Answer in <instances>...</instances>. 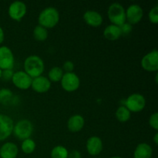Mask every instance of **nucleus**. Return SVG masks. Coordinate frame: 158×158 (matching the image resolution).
Instances as JSON below:
<instances>
[{"mask_svg": "<svg viewBox=\"0 0 158 158\" xmlns=\"http://www.w3.org/2000/svg\"><path fill=\"white\" fill-rule=\"evenodd\" d=\"M2 70L0 69V79H1V77H2Z\"/></svg>", "mask_w": 158, "mask_h": 158, "instance_id": "72a5a7b5", "label": "nucleus"}, {"mask_svg": "<svg viewBox=\"0 0 158 158\" xmlns=\"http://www.w3.org/2000/svg\"><path fill=\"white\" fill-rule=\"evenodd\" d=\"M143 16V11L141 6L137 4L131 5L126 10L127 23L131 25L137 24Z\"/></svg>", "mask_w": 158, "mask_h": 158, "instance_id": "9d476101", "label": "nucleus"}, {"mask_svg": "<svg viewBox=\"0 0 158 158\" xmlns=\"http://www.w3.org/2000/svg\"><path fill=\"white\" fill-rule=\"evenodd\" d=\"M86 150L91 156H97L103 151V141L97 136L90 137L86 141Z\"/></svg>", "mask_w": 158, "mask_h": 158, "instance_id": "4468645a", "label": "nucleus"}, {"mask_svg": "<svg viewBox=\"0 0 158 158\" xmlns=\"http://www.w3.org/2000/svg\"><path fill=\"white\" fill-rule=\"evenodd\" d=\"M22 151L23 153L26 154H30L35 151V143L32 139L28 138L23 140V143L21 144Z\"/></svg>", "mask_w": 158, "mask_h": 158, "instance_id": "b1692460", "label": "nucleus"}, {"mask_svg": "<svg viewBox=\"0 0 158 158\" xmlns=\"http://www.w3.org/2000/svg\"><path fill=\"white\" fill-rule=\"evenodd\" d=\"M60 13L54 7H47L43 9L38 17L39 25L47 29H52L58 24Z\"/></svg>", "mask_w": 158, "mask_h": 158, "instance_id": "f03ea898", "label": "nucleus"}, {"mask_svg": "<svg viewBox=\"0 0 158 158\" xmlns=\"http://www.w3.org/2000/svg\"><path fill=\"white\" fill-rule=\"evenodd\" d=\"M14 72L12 69H5L2 71V77L1 79L4 80L5 81H9L12 80V77H13Z\"/></svg>", "mask_w": 158, "mask_h": 158, "instance_id": "c85d7f7f", "label": "nucleus"}, {"mask_svg": "<svg viewBox=\"0 0 158 158\" xmlns=\"http://www.w3.org/2000/svg\"><path fill=\"white\" fill-rule=\"evenodd\" d=\"M15 63V59L12 51L8 46L0 47V69H12Z\"/></svg>", "mask_w": 158, "mask_h": 158, "instance_id": "0eeeda50", "label": "nucleus"}, {"mask_svg": "<svg viewBox=\"0 0 158 158\" xmlns=\"http://www.w3.org/2000/svg\"><path fill=\"white\" fill-rule=\"evenodd\" d=\"M19 153V148L12 142L5 143L0 148L1 158H16Z\"/></svg>", "mask_w": 158, "mask_h": 158, "instance_id": "f3484780", "label": "nucleus"}, {"mask_svg": "<svg viewBox=\"0 0 158 158\" xmlns=\"http://www.w3.org/2000/svg\"><path fill=\"white\" fill-rule=\"evenodd\" d=\"M94 158H97V157H94Z\"/></svg>", "mask_w": 158, "mask_h": 158, "instance_id": "c9c22d12", "label": "nucleus"}, {"mask_svg": "<svg viewBox=\"0 0 158 158\" xmlns=\"http://www.w3.org/2000/svg\"><path fill=\"white\" fill-rule=\"evenodd\" d=\"M148 18H149L150 22L154 24H157L158 23V6H156L153 7L150 10L149 14H148Z\"/></svg>", "mask_w": 158, "mask_h": 158, "instance_id": "a878e982", "label": "nucleus"}, {"mask_svg": "<svg viewBox=\"0 0 158 158\" xmlns=\"http://www.w3.org/2000/svg\"><path fill=\"white\" fill-rule=\"evenodd\" d=\"M67 158H81V154L80 153V151L74 150L68 154Z\"/></svg>", "mask_w": 158, "mask_h": 158, "instance_id": "7c9ffc66", "label": "nucleus"}, {"mask_svg": "<svg viewBox=\"0 0 158 158\" xmlns=\"http://www.w3.org/2000/svg\"><path fill=\"white\" fill-rule=\"evenodd\" d=\"M27 12V7L24 2L21 1H15L9 6V15L12 19L15 21H20Z\"/></svg>", "mask_w": 158, "mask_h": 158, "instance_id": "1a4fd4ad", "label": "nucleus"}, {"mask_svg": "<svg viewBox=\"0 0 158 158\" xmlns=\"http://www.w3.org/2000/svg\"><path fill=\"white\" fill-rule=\"evenodd\" d=\"M67 149L65 147L59 145L53 148V149L51 151V158H67L68 157Z\"/></svg>", "mask_w": 158, "mask_h": 158, "instance_id": "5701e85b", "label": "nucleus"}, {"mask_svg": "<svg viewBox=\"0 0 158 158\" xmlns=\"http://www.w3.org/2000/svg\"><path fill=\"white\" fill-rule=\"evenodd\" d=\"M154 143H155L156 145H157L158 143V134H157V133H156L155 135H154Z\"/></svg>", "mask_w": 158, "mask_h": 158, "instance_id": "473e14b6", "label": "nucleus"}, {"mask_svg": "<svg viewBox=\"0 0 158 158\" xmlns=\"http://www.w3.org/2000/svg\"><path fill=\"white\" fill-rule=\"evenodd\" d=\"M33 132V125L32 122L29 120H21L14 124L13 131L15 137L19 140H24L26 139L30 138Z\"/></svg>", "mask_w": 158, "mask_h": 158, "instance_id": "20e7f679", "label": "nucleus"}, {"mask_svg": "<svg viewBox=\"0 0 158 158\" xmlns=\"http://www.w3.org/2000/svg\"><path fill=\"white\" fill-rule=\"evenodd\" d=\"M123 106H126L131 113L140 112L146 106V99L140 94H133L126 99Z\"/></svg>", "mask_w": 158, "mask_h": 158, "instance_id": "39448f33", "label": "nucleus"}, {"mask_svg": "<svg viewBox=\"0 0 158 158\" xmlns=\"http://www.w3.org/2000/svg\"><path fill=\"white\" fill-rule=\"evenodd\" d=\"M85 120L83 116L80 114H76L69 117L67 122V127L69 131L73 133L80 132L84 127Z\"/></svg>", "mask_w": 158, "mask_h": 158, "instance_id": "dca6fc26", "label": "nucleus"}, {"mask_svg": "<svg viewBox=\"0 0 158 158\" xmlns=\"http://www.w3.org/2000/svg\"><path fill=\"white\" fill-rule=\"evenodd\" d=\"M45 65L43 60L39 56L32 55L28 56L24 61L25 72L31 77L35 78L42 76L44 72Z\"/></svg>", "mask_w": 158, "mask_h": 158, "instance_id": "f257e3e1", "label": "nucleus"}, {"mask_svg": "<svg viewBox=\"0 0 158 158\" xmlns=\"http://www.w3.org/2000/svg\"><path fill=\"white\" fill-rule=\"evenodd\" d=\"M62 69H63V72L65 71L66 73H72L74 69L73 63L71 61H66L63 63V66Z\"/></svg>", "mask_w": 158, "mask_h": 158, "instance_id": "c756f323", "label": "nucleus"}, {"mask_svg": "<svg viewBox=\"0 0 158 158\" xmlns=\"http://www.w3.org/2000/svg\"><path fill=\"white\" fill-rule=\"evenodd\" d=\"M5 39V34H4V31H3L2 28L0 26V44L4 41Z\"/></svg>", "mask_w": 158, "mask_h": 158, "instance_id": "2f4dec72", "label": "nucleus"}, {"mask_svg": "<svg viewBox=\"0 0 158 158\" xmlns=\"http://www.w3.org/2000/svg\"><path fill=\"white\" fill-rule=\"evenodd\" d=\"M85 23L92 27H99L103 23V16L100 12L94 10H88L83 15Z\"/></svg>", "mask_w": 158, "mask_h": 158, "instance_id": "2eb2a0df", "label": "nucleus"}, {"mask_svg": "<svg viewBox=\"0 0 158 158\" xmlns=\"http://www.w3.org/2000/svg\"><path fill=\"white\" fill-rule=\"evenodd\" d=\"M33 37L37 41H45L48 37L47 29L46 28L38 25L33 29Z\"/></svg>", "mask_w": 158, "mask_h": 158, "instance_id": "4be33fe9", "label": "nucleus"}, {"mask_svg": "<svg viewBox=\"0 0 158 158\" xmlns=\"http://www.w3.org/2000/svg\"><path fill=\"white\" fill-rule=\"evenodd\" d=\"M115 115L118 121L125 123L131 119V113L125 106H120L116 111Z\"/></svg>", "mask_w": 158, "mask_h": 158, "instance_id": "412c9836", "label": "nucleus"}, {"mask_svg": "<svg viewBox=\"0 0 158 158\" xmlns=\"http://www.w3.org/2000/svg\"><path fill=\"white\" fill-rule=\"evenodd\" d=\"M14 122L10 117L0 114V141L7 139L13 131Z\"/></svg>", "mask_w": 158, "mask_h": 158, "instance_id": "9b49d317", "label": "nucleus"}, {"mask_svg": "<svg viewBox=\"0 0 158 158\" xmlns=\"http://www.w3.org/2000/svg\"><path fill=\"white\" fill-rule=\"evenodd\" d=\"M110 158H122V157H112Z\"/></svg>", "mask_w": 158, "mask_h": 158, "instance_id": "f704fd0d", "label": "nucleus"}, {"mask_svg": "<svg viewBox=\"0 0 158 158\" xmlns=\"http://www.w3.org/2000/svg\"><path fill=\"white\" fill-rule=\"evenodd\" d=\"M120 31H121V35H128L131 32H132L133 26L128 23H123V25L120 26Z\"/></svg>", "mask_w": 158, "mask_h": 158, "instance_id": "cd10ccee", "label": "nucleus"}, {"mask_svg": "<svg viewBox=\"0 0 158 158\" xmlns=\"http://www.w3.org/2000/svg\"><path fill=\"white\" fill-rule=\"evenodd\" d=\"M141 66L144 70L148 72H156L158 70V52L154 49L143 57Z\"/></svg>", "mask_w": 158, "mask_h": 158, "instance_id": "6e6552de", "label": "nucleus"}, {"mask_svg": "<svg viewBox=\"0 0 158 158\" xmlns=\"http://www.w3.org/2000/svg\"><path fill=\"white\" fill-rule=\"evenodd\" d=\"M107 15L113 25L120 26L127 22L126 10L120 3H113L108 8Z\"/></svg>", "mask_w": 158, "mask_h": 158, "instance_id": "7ed1b4c3", "label": "nucleus"}, {"mask_svg": "<svg viewBox=\"0 0 158 158\" xmlns=\"http://www.w3.org/2000/svg\"><path fill=\"white\" fill-rule=\"evenodd\" d=\"M103 35L105 38L110 41H115L121 36V31H120V26H115V25H109L105 28L103 31Z\"/></svg>", "mask_w": 158, "mask_h": 158, "instance_id": "6ab92c4d", "label": "nucleus"}, {"mask_svg": "<svg viewBox=\"0 0 158 158\" xmlns=\"http://www.w3.org/2000/svg\"><path fill=\"white\" fill-rule=\"evenodd\" d=\"M13 99V94L8 89H0V102L3 104H8Z\"/></svg>", "mask_w": 158, "mask_h": 158, "instance_id": "393cba45", "label": "nucleus"}, {"mask_svg": "<svg viewBox=\"0 0 158 158\" xmlns=\"http://www.w3.org/2000/svg\"><path fill=\"white\" fill-rule=\"evenodd\" d=\"M61 86L67 92L76 91L80 85V80L75 73H65L61 80Z\"/></svg>", "mask_w": 158, "mask_h": 158, "instance_id": "423d86ee", "label": "nucleus"}, {"mask_svg": "<svg viewBox=\"0 0 158 158\" xmlns=\"http://www.w3.org/2000/svg\"><path fill=\"white\" fill-rule=\"evenodd\" d=\"M153 150L148 143H141L137 146L134 153V158H151Z\"/></svg>", "mask_w": 158, "mask_h": 158, "instance_id": "a211bd4d", "label": "nucleus"}, {"mask_svg": "<svg viewBox=\"0 0 158 158\" xmlns=\"http://www.w3.org/2000/svg\"><path fill=\"white\" fill-rule=\"evenodd\" d=\"M63 74H64V72L62 68L59 67V66H54V67L51 68L50 70L49 71L48 79L50 82L57 83V82L61 81Z\"/></svg>", "mask_w": 158, "mask_h": 158, "instance_id": "aec40b11", "label": "nucleus"}, {"mask_svg": "<svg viewBox=\"0 0 158 158\" xmlns=\"http://www.w3.org/2000/svg\"><path fill=\"white\" fill-rule=\"evenodd\" d=\"M149 124L153 129L158 131V113L155 112L150 117Z\"/></svg>", "mask_w": 158, "mask_h": 158, "instance_id": "bb28decb", "label": "nucleus"}, {"mask_svg": "<svg viewBox=\"0 0 158 158\" xmlns=\"http://www.w3.org/2000/svg\"><path fill=\"white\" fill-rule=\"evenodd\" d=\"M12 81L18 89L24 90L31 87L32 78H31L25 71H17L14 73Z\"/></svg>", "mask_w": 158, "mask_h": 158, "instance_id": "f8f14e48", "label": "nucleus"}, {"mask_svg": "<svg viewBox=\"0 0 158 158\" xmlns=\"http://www.w3.org/2000/svg\"><path fill=\"white\" fill-rule=\"evenodd\" d=\"M31 87L35 92L39 94H44L49 90L51 87V82L49 79L43 76L32 79Z\"/></svg>", "mask_w": 158, "mask_h": 158, "instance_id": "ddd939ff", "label": "nucleus"}]
</instances>
